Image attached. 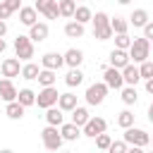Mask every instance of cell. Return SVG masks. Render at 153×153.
<instances>
[{"instance_id":"6da1fadb","label":"cell","mask_w":153,"mask_h":153,"mask_svg":"<svg viewBox=\"0 0 153 153\" xmlns=\"http://www.w3.org/2000/svg\"><path fill=\"white\" fill-rule=\"evenodd\" d=\"M127 53H129V60H134V62L148 60V55H151V38H143V36L141 38H134L129 43Z\"/></svg>"},{"instance_id":"7a4b0ae2","label":"cell","mask_w":153,"mask_h":153,"mask_svg":"<svg viewBox=\"0 0 153 153\" xmlns=\"http://www.w3.org/2000/svg\"><path fill=\"white\" fill-rule=\"evenodd\" d=\"M124 143H127V146H139V148H143V146L151 143V136H148L146 129H139V127L131 124V127L124 129Z\"/></svg>"},{"instance_id":"3957f363","label":"cell","mask_w":153,"mask_h":153,"mask_svg":"<svg viewBox=\"0 0 153 153\" xmlns=\"http://www.w3.org/2000/svg\"><path fill=\"white\" fill-rule=\"evenodd\" d=\"M41 139H43V146L48 151H57L62 146V136H60V129L55 124H48L43 131H41Z\"/></svg>"},{"instance_id":"277c9868","label":"cell","mask_w":153,"mask_h":153,"mask_svg":"<svg viewBox=\"0 0 153 153\" xmlns=\"http://www.w3.org/2000/svg\"><path fill=\"white\" fill-rule=\"evenodd\" d=\"M14 53L19 60H31L33 57V41L29 36H17L14 38Z\"/></svg>"},{"instance_id":"5b68a950","label":"cell","mask_w":153,"mask_h":153,"mask_svg":"<svg viewBox=\"0 0 153 153\" xmlns=\"http://www.w3.org/2000/svg\"><path fill=\"white\" fill-rule=\"evenodd\" d=\"M105 96H108V86L100 81V84H91L88 88H86V103L88 105H100L103 100H105Z\"/></svg>"},{"instance_id":"8992f818","label":"cell","mask_w":153,"mask_h":153,"mask_svg":"<svg viewBox=\"0 0 153 153\" xmlns=\"http://www.w3.org/2000/svg\"><path fill=\"white\" fill-rule=\"evenodd\" d=\"M57 96H60V93H57L55 84H53V86H43V88L38 91V96H36V105L45 110V108H50V105L57 103Z\"/></svg>"},{"instance_id":"52a82bcc","label":"cell","mask_w":153,"mask_h":153,"mask_svg":"<svg viewBox=\"0 0 153 153\" xmlns=\"http://www.w3.org/2000/svg\"><path fill=\"white\" fill-rule=\"evenodd\" d=\"M105 129H108V122H105L103 117H88V120L84 122V131H81V134L93 139L96 134H100V131H105Z\"/></svg>"},{"instance_id":"ba28073f","label":"cell","mask_w":153,"mask_h":153,"mask_svg":"<svg viewBox=\"0 0 153 153\" xmlns=\"http://www.w3.org/2000/svg\"><path fill=\"white\" fill-rule=\"evenodd\" d=\"M103 84H105L108 88H122V86H124L122 72H120L117 67H105V72H103Z\"/></svg>"},{"instance_id":"9c48e42d","label":"cell","mask_w":153,"mask_h":153,"mask_svg":"<svg viewBox=\"0 0 153 153\" xmlns=\"http://www.w3.org/2000/svg\"><path fill=\"white\" fill-rule=\"evenodd\" d=\"M36 12H41L45 19H57L60 12H57V0H36Z\"/></svg>"},{"instance_id":"30bf717a","label":"cell","mask_w":153,"mask_h":153,"mask_svg":"<svg viewBox=\"0 0 153 153\" xmlns=\"http://www.w3.org/2000/svg\"><path fill=\"white\" fill-rule=\"evenodd\" d=\"M0 72H2V76H7V79L19 76V72H22L19 57H5V60H2V65H0Z\"/></svg>"},{"instance_id":"8fae6325","label":"cell","mask_w":153,"mask_h":153,"mask_svg":"<svg viewBox=\"0 0 153 153\" xmlns=\"http://www.w3.org/2000/svg\"><path fill=\"white\" fill-rule=\"evenodd\" d=\"M48 33H50V29H48V24H45V22H33V24L29 26V38H31V41H36V43L45 41V38H48Z\"/></svg>"},{"instance_id":"7c38bea8","label":"cell","mask_w":153,"mask_h":153,"mask_svg":"<svg viewBox=\"0 0 153 153\" xmlns=\"http://www.w3.org/2000/svg\"><path fill=\"white\" fill-rule=\"evenodd\" d=\"M120 72H122V81H124L127 86H136V81L141 79V76H139V67H136V62H134V65L127 62Z\"/></svg>"},{"instance_id":"4fadbf2b","label":"cell","mask_w":153,"mask_h":153,"mask_svg":"<svg viewBox=\"0 0 153 153\" xmlns=\"http://www.w3.org/2000/svg\"><path fill=\"white\" fill-rule=\"evenodd\" d=\"M0 100L10 103V100H17V86L12 84V79H0Z\"/></svg>"},{"instance_id":"5bb4252c","label":"cell","mask_w":153,"mask_h":153,"mask_svg":"<svg viewBox=\"0 0 153 153\" xmlns=\"http://www.w3.org/2000/svg\"><path fill=\"white\" fill-rule=\"evenodd\" d=\"M60 136H62V141H76L79 136H81V127H76L74 122H62L60 124Z\"/></svg>"},{"instance_id":"9a60e30c","label":"cell","mask_w":153,"mask_h":153,"mask_svg":"<svg viewBox=\"0 0 153 153\" xmlns=\"http://www.w3.org/2000/svg\"><path fill=\"white\" fill-rule=\"evenodd\" d=\"M65 65V60H62V55L60 53H45L43 57H41V67H45V69H60Z\"/></svg>"},{"instance_id":"2e32d148","label":"cell","mask_w":153,"mask_h":153,"mask_svg":"<svg viewBox=\"0 0 153 153\" xmlns=\"http://www.w3.org/2000/svg\"><path fill=\"white\" fill-rule=\"evenodd\" d=\"M127 62H131L127 50H122V48H115V50L110 53V67H117V69H122Z\"/></svg>"},{"instance_id":"e0dca14e","label":"cell","mask_w":153,"mask_h":153,"mask_svg":"<svg viewBox=\"0 0 153 153\" xmlns=\"http://www.w3.org/2000/svg\"><path fill=\"white\" fill-rule=\"evenodd\" d=\"M45 122H48V124L60 127V124L65 122V112H62L57 105H50V108H45Z\"/></svg>"},{"instance_id":"ac0fdd59","label":"cell","mask_w":153,"mask_h":153,"mask_svg":"<svg viewBox=\"0 0 153 153\" xmlns=\"http://www.w3.org/2000/svg\"><path fill=\"white\" fill-rule=\"evenodd\" d=\"M62 60H65V65H67V67H79V65L84 62V53H81V50H76V48H69V50L62 55Z\"/></svg>"},{"instance_id":"d6986e66","label":"cell","mask_w":153,"mask_h":153,"mask_svg":"<svg viewBox=\"0 0 153 153\" xmlns=\"http://www.w3.org/2000/svg\"><path fill=\"white\" fill-rule=\"evenodd\" d=\"M55 105H57V108H60L62 112H69V110H72V108L76 105V96H74V93H60V96H57V103H55Z\"/></svg>"},{"instance_id":"ffe728a7","label":"cell","mask_w":153,"mask_h":153,"mask_svg":"<svg viewBox=\"0 0 153 153\" xmlns=\"http://www.w3.org/2000/svg\"><path fill=\"white\" fill-rule=\"evenodd\" d=\"M5 115H7L10 120H22V117H24V105H22L19 100H10V103L5 105Z\"/></svg>"},{"instance_id":"44dd1931","label":"cell","mask_w":153,"mask_h":153,"mask_svg":"<svg viewBox=\"0 0 153 153\" xmlns=\"http://www.w3.org/2000/svg\"><path fill=\"white\" fill-rule=\"evenodd\" d=\"M36 19H38L36 7H19V22H22L24 26H31Z\"/></svg>"},{"instance_id":"7402d4cb","label":"cell","mask_w":153,"mask_h":153,"mask_svg":"<svg viewBox=\"0 0 153 153\" xmlns=\"http://www.w3.org/2000/svg\"><path fill=\"white\" fill-rule=\"evenodd\" d=\"M36 79H38L41 86H53V84L57 81V74H55V69H45V67H43V69H38V76H36Z\"/></svg>"},{"instance_id":"603a6c76","label":"cell","mask_w":153,"mask_h":153,"mask_svg":"<svg viewBox=\"0 0 153 153\" xmlns=\"http://www.w3.org/2000/svg\"><path fill=\"white\" fill-rule=\"evenodd\" d=\"M69 112H72V122H74L76 127H84V122L91 117V115H88V110H86V108H79V105H74Z\"/></svg>"},{"instance_id":"cb8c5ba5","label":"cell","mask_w":153,"mask_h":153,"mask_svg":"<svg viewBox=\"0 0 153 153\" xmlns=\"http://www.w3.org/2000/svg\"><path fill=\"white\" fill-rule=\"evenodd\" d=\"M84 81V72L79 69V67H72L69 72H67V76H65V84L67 86H79Z\"/></svg>"},{"instance_id":"d4e9b609","label":"cell","mask_w":153,"mask_h":153,"mask_svg":"<svg viewBox=\"0 0 153 153\" xmlns=\"http://www.w3.org/2000/svg\"><path fill=\"white\" fill-rule=\"evenodd\" d=\"M17 100H19L24 108H29V105H36V93H33L31 88H22V91H17Z\"/></svg>"},{"instance_id":"484cf974","label":"cell","mask_w":153,"mask_h":153,"mask_svg":"<svg viewBox=\"0 0 153 153\" xmlns=\"http://www.w3.org/2000/svg\"><path fill=\"white\" fill-rule=\"evenodd\" d=\"M91 14H93V12H91L86 5H79V7H74V14H72V17H74V22L86 24V22H91Z\"/></svg>"},{"instance_id":"4316f807","label":"cell","mask_w":153,"mask_h":153,"mask_svg":"<svg viewBox=\"0 0 153 153\" xmlns=\"http://www.w3.org/2000/svg\"><path fill=\"white\" fill-rule=\"evenodd\" d=\"M65 33H67L69 38H81V36H84V24H79V22H67V24H65Z\"/></svg>"},{"instance_id":"83f0119b","label":"cell","mask_w":153,"mask_h":153,"mask_svg":"<svg viewBox=\"0 0 153 153\" xmlns=\"http://www.w3.org/2000/svg\"><path fill=\"white\" fill-rule=\"evenodd\" d=\"M136 100H139L136 88L134 86H122V103L124 105H136Z\"/></svg>"},{"instance_id":"f1b7e54d","label":"cell","mask_w":153,"mask_h":153,"mask_svg":"<svg viewBox=\"0 0 153 153\" xmlns=\"http://www.w3.org/2000/svg\"><path fill=\"white\" fill-rule=\"evenodd\" d=\"M74 7H76L74 0H57V12H60V17H72V14H74Z\"/></svg>"},{"instance_id":"f546056e","label":"cell","mask_w":153,"mask_h":153,"mask_svg":"<svg viewBox=\"0 0 153 153\" xmlns=\"http://www.w3.org/2000/svg\"><path fill=\"white\" fill-rule=\"evenodd\" d=\"M38 69H41V67H38L36 62H26V65L22 67V72H19V74H22L24 79H29V81H33V79L38 76Z\"/></svg>"},{"instance_id":"4dcf8cb0","label":"cell","mask_w":153,"mask_h":153,"mask_svg":"<svg viewBox=\"0 0 153 153\" xmlns=\"http://www.w3.org/2000/svg\"><path fill=\"white\" fill-rule=\"evenodd\" d=\"M146 22H148V12L146 10H134L131 17H129V24H134V26H143Z\"/></svg>"},{"instance_id":"1f68e13d","label":"cell","mask_w":153,"mask_h":153,"mask_svg":"<svg viewBox=\"0 0 153 153\" xmlns=\"http://www.w3.org/2000/svg\"><path fill=\"white\" fill-rule=\"evenodd\" d=\"M110 29H112V33H127L129 22L122 19V17H115V19H110Z\"/></svg>"},{"instance_id":"d6a6232c","label":"cell","mask_w":153,"mask_h":153,"mask_svg":"<svg viewBox=\"0 0 153 153\" xmlns=\"http://www.w3.org/2000/svg\"><path fill=\"white\" fill-rule=\"evenodd\" d=\"M91 22H93V29H103L110 24V17L105 12H96V14H91Z\"/></svg>"},{"instance_id":"836d02e7","label":"cell","mask_w":153,"mask_h":153,"mask_svg":"<svg viewBox=\"0 0 153 153\" xmlns=\"http://www.w3.org/2000/svg\"><path fill=\"white\" fill-rule=\"evenodd\" d=\"M117 124H120L122 129L131 127V124H134V112H129V110H122V112L117 115Z\"/></svg>"},{"instance_id":"e575fe53","label":"cell","mask_w":153,"mask_h":153,"mask_svg":"<svg viewBox=\"0 0 153 153\" xmlns=\"http://www.w3.org/2000/svg\"><path fill=\"white\" fill-rule=\"evenodd\" d=\"M141 67H139V76L141 79H151L153 76V62L151 60H143V62H139Z\"/></svg>"},{"instance_id":"d590c367","label":"cell","mask_w":153,"mask_h":153,"mask_svg":"<svg viewBox=\"0 0 153 153\" xmlns=\"http://www.w3.org/2000/svg\"><path fill=\"white\" fill-rule=\"evenodd\" d=\"M93 139H96V146H98L100 151H108V146H110V141H112V139H110V134H105V131L96 134Z\"/></svg>"},{"instance_id":"8d00e7d4","label":"cell","mask_w":153,"mask_h":153,"mask_svg":"<svg viewBox=\"0 0 153 153\" xmlns=\"http://www.w3.org/2000/svg\"><path fill=\"white\" fill-rule=\"evenodd\" d=\"M112 36H115V48H122V50H127V48H129L131 38H129L127 33H112Z\"/></svg>"},{"instance_id":"74e56055","label":"cell","mask_w":153,"mask_h":153,"mask_svg":"<svg viewBox=\"0 0 153 153\" xmlns=\"http://www.w3.org/2000/svg\"><path fill=\"white\" fill-rule=\"evenodd\" d=\"M93 36H96L98 41H108V38H112V29H110V24L103 26V29H93Z\"/></svg>"},{"instance_id":"f35d334b","label":"cell","mask_w":153,"mask_h":153,"mask_svg":"<svg viewBox=\"0 0 153 153\" xmlns=\"http://www.w3.org/2000/svg\"><path fill=\"white\" fill-rule=\"evenodd\" d=\"M108 151H110V153H127V143H124V141H110Z\"/></svg>"},{"instance_id":"ab89813d","label":"cell","mask_w":153,"mask_h":153,"mask_svg":"<svg viewBox=\"0 0 153 153\" xmlns=\"http://www.w3.org/2000/svg\"><path fill=\"white\" fill-rule=\"evenodd\" d=\"M143 38H153V22L151 19L143 24Z\"/></svg>"},{"instance_id":"60d3db41","label":"cell","mask_w":153,"mask_h":153,"mask_svg":"<svg viewBox=\"0 0 153 153\" xmlns=\"http://www.w3.org/2000/svg\"><path fill=\"white\" fill-rule=\"evenodd\" d=\"M5 5L10 7V12H17L22 7V0H5Z\"/></svg>"},{"instance_id":"b9f144b4","label":"cell","mask_w":153,"mask_h":153,"mask_svg":"<svg viewBox=\"0 0 153 153\" xmlns=\"http://www.w3.org/2000/svg\"><path fill=\"white\" fill-rule=\"evenodd\" d=\"M10 14H12V12H10V7H7L5 0H2V2H0V19H7Z\"/></svg>"},{"instance_id":"7bdbcfd3","label":"cell","mask_w":153,"mask_h":153,"mask_svg":"<svg viewBox=\"0 0 153 153\" xmlns=\"http://www.w3.org/2000/svg\"><path fill=\"white\" fill-rule=\"evenodd\" d=\"M5 33H7V22L0 19V36H5Z\"/></svg>"},{"instance_id":"ee69618b","label":"cell","mask_w":153,"mask_h":153,"mask_svg":"<svg viewBox=\"0 0 153 153\" xmlns=\"http://www.w3.org/2000/svg\"><path fill=\"white\" fill-rule=\"evenodd\" d=\"M146 91H148V93H153V76H151V79H146Z\"/></svg>"},{"instance_id":"f6af8a7d","label":"cell","mask_w":153,"mask_h":153,"mask_svg":"<svg viewBox=\"0 0 153 153\" xmlns=\"http://www.w3.org/2000/svg\"><path fill=\"white\" fill-rule=\"evenodd\" d=\"M5 48H7V43H5V38L0 36V53H5Z\"/></svg>"},{"instance_id":"bcb514c9","label":"cell","mask_w":153,"mask_h":153,"mask_svg":"<svg viewBox=\"0 0 153 153\" xmlns=\"http://www.w3.org/2000/svg\"><path fill=\"white\" fill-rule=\"evenodd\" d=\"M117 2H120V5H129L131 0H117Z\"/></svg>"},{"instance_id":"7dc6e473","label":"cell","mask_w":153,"mask_h":153,"mask_svg":"<svg viewBox=\"0 0 153 153\" xmlns=\"http://www.w3.org/2000/svg\"><path fill=\"white\" fill-rule=\"evenodd\" d=\"M74 2H76V0H74Z\"/></svg>"},{"instance_id":"c3c4849f","label":"cell","mask_w":153,"mask_h":153,"mask_svg":"<svg viewBox=\"0 0 153 153\" xmlns=\"http://www.w3.org/2000/svg\"><path fill=\"white\" fill-rule=\"evenodd\" d=\"M0 103H2V100H0Z\"/></svg>"}]
</instances>
